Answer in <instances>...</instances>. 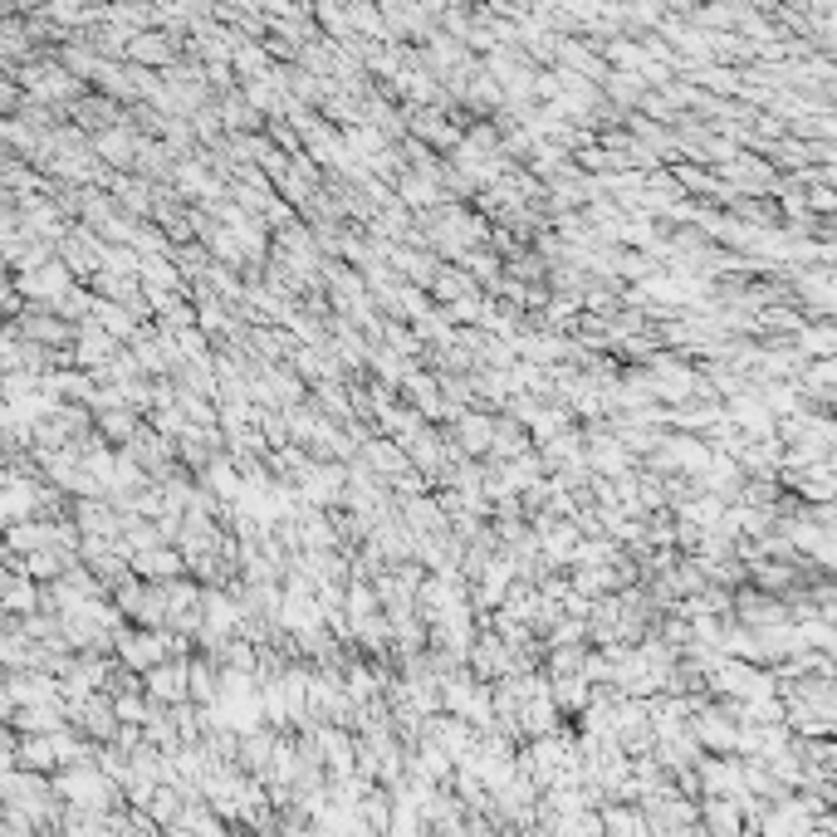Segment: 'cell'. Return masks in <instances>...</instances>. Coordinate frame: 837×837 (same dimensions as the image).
<instances>
[{
	"mask_svg": "<svg viewBox=\"0 0 837 837\" xmlns=\"http://www.w3.org/2000/svg\"><path fill=\"white\" fill-rule=\"evenodd\" d=\"M35 299H64L69 294V270L64 265H45V270H35V275L20 279Z\"/></svg>",
	"mask_w": 837,
	"mask_h": 837,
	"instance_id": "obj_1",
	"label": "cell"
},
{
	"mask_svg": "<svg viewBox=\"0 0 837 837\" xmlns=\"http://www.w3.org/2000/svg\"><path fill=\"white\" fill-rule=\"evenodd\" d=\"M607 837H642V818L627 813V808H607Z\"/></svg>",
	"mask_w": 837,
	"mask_h": 837,
	"instance_id": "obj_4",
	"label": "cell"
},
{
	"mask_svg": "<svg viewBox=\"0 0 837 837\" xmlns=\"http://www.w3.org/2000/svg\"><path fill=\"white\" fill-rule=\"evenodd\" d=\"M128 54H133L138 64H167L172 49H167L162 35H133V40H128Z\"/></svg>",
	"mask_w": 837,
	"mask_h": 837,
	"instance_id": "obj_2",
	"label": "cell"
},
{
	"mask_svg": "<svg viewBox=\"0 0 837 837\" xmlns=\"http://www.w3.org/2000/svg\"><path fill=\"white\" fill-rule=\"evenodd\" d=\"M461 446L465 451H485V446H495V426L485 417H465L461 421Z\"/></svg>",
	"mask_w": 837,
	"mask_h": 837,
	"instance_id": "obj_3",
	"label": "cell"
}]
</instances>
